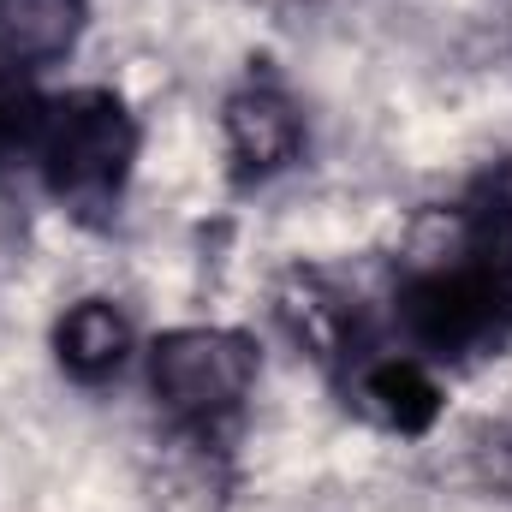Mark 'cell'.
<instances>
[{
    "instance_id": "6da1fadb",
    "label": "cell",
    "mask_w": 512,
    "mask_h": 512,
    "mask_svg": "<svg viewBox=\"0 0 512 512\" xmlns=\"http://www.w3.org/2000/svg\"><path fill=\"white\" fill-rule=\"evenodd\" d=\"M36 161H42L54 203H66L72 215H108L126 191L131 161H137V120L108 90L66 96L48 108V126L36 137Z\"/></svg>"
},
{
    "instance_id": "7a4b0ae2",
    "label": "cell",
    "mask_w": 512,
    "mask_h": 512,
    "mask_svg": "<svg viewBox=\"0 0 512 512\" xmlns=\"http://www.w3.org/2000/svg\"><path fill=\"white\" fill-rule=\"evenodd\" d=\"M256 382V352L233 328H173L149 352V393L179 429H221L245 411Z\"/></svg>"
},
{
    "instance_id": "3957f363",
    "label": "cell",
    "mask_w": 512,
    "mask_h": 512,
    "mask_svg": "<svg viewBox=\"0 0 512 512\" xmlns=\"http://www.w3.org/2000/svg\"><path fill=\"white\" fill-rule=\"evenodd\" d=\"M393 316L399 328L423 346V352H441V358H459V352H483L495 340H507L512 328V292L483 274L477 262H447V268H423L399 286L393 298Z\"/></svg>"
},
{
    "instance_id": "277c9868",
    "label": "cell",
    "mask_w": 512,
    "mask_h": 512,
    "mask_svg": "<svg viewBox=\"0 0 512 512\" xmlns=\"http://www.w3.org/2000/svg\"><path fill=\"white\" fill-rule=\"evenodd\" d=\"M227 149L239 161V179H268V173H280V167L298 161L304 120H298V108L280 90L251 84V90H239L227 102Z\"/></svg>"
},
{
    "instance_id": "5b68a950",
    "label": "cell",
    "mask_w": 512,
    "mask_h": 512,
    "mask_svg": "<svg viewBox=\"0 0 512 512\" xmlns=\"http://www.w3.org/2000/svg\"><path fill=\"white\" fill-rule=\"evenodd\" d=\"M54 358L72 382H108L131 358V328L108 298H78L54 328Z\"/></svg>"
},
{
    "instance_id": "8992f818",
    "label": "cell",
    "mask_w": 512,
    "mask_h": 512,
    "mask_svg": "<svg viewBox=\"0 0 512 512\" xmlns=\"http://www.w3.org/2000/svg\"><path fill=\"white\" fill-rule=\"evenodd\" d=\"M84 0H0V54L18 66H48L84 36Z\"/></svg>"
},
{
    "instance_id": "52a82bcc",
    "label": "cell",
    "mask_w": 512,
    "mask_h": 512,
    "mask_svg": "<svg viewBox=\"0 0 512 512\" xmlns=\"http://www.w3.org/2000/svg\"><path fill=\"white\" fill-rule=\"evenodd\" d=\"M465 262L512 292V167H489L465 197Z\"/></svg>"
},
{
    "instance_id": "ba28073f",
    "label": "cell",
    "mask_w": 512,
    "mask_h": 512,
    "mask_svg": "<svg viewBox=\"0 0 512 512\" xmlns=\"http://www.w3.org/2000/svg\"><path fill=\"white\" fill-rule=\"evenodd\" d=\"M364 399H370V411L382 417L387 429H399V435H423L441 417V387H435V376L417 358H382V364H370Z\"/></svg>"
},
{
    "instance_id": "9c48e42d",
    "label": "cell",
    "mask_w": 512,
    "mask_h": 512,
    "mask_svg": "<svg viewBox=\"0 0 512 512\" xmlns=\"http://www.w3.org/2000/svg\"><path fill=\"white\" fill-rule=\"evenodd\" d=\"M42 126H48V102L36 96V84L24 78V66L12 54H0V161L36 149Z\"/></svg>"
}]
</instances>
